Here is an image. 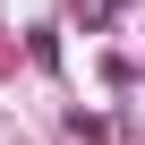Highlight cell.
Returning a JSON list of instances; mask_svg holds the SVG:
<instances>
[{"label":"cell","mask_w":145,"mask_h":145,"mask_svg":"<svg viewBox=\"0 0 145 145\" xmlns=\"http://www.w3.org/2000/svg\"><path fill=\"white\" fill-rule=\"evenodd\" d=\"M120 9H128V0H77V26H86V34H103Z\"/></svg>","instance_id":"cell-1"}]
</instances>
